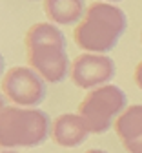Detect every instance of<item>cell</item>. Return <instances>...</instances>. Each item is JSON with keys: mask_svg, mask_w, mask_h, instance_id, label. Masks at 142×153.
I'll list each match as a JSON object with an SVG mask.
<instances>
[{"mask_svg": "<svg viewBox=\"0 0 142 153\" xmlns=\"http://www.w3.org/2000/svg\"><path fill=\"white\" fill-rule=\"evenodd\" d=\"M126 27L128 16L120 7L109 2H93L75 26V44L84 53L106 55L117 48Z\"/></svg>", "mask_w": 142, "mask_h": 153, "instance_id": "cell-1", "label": "cell"}, {"mask_svg": "<svg viewBox=\"0 0 142 153\" xmlns=\"http://www.w3.org/2000/svg\"><path fill=\"white\" fill-rule=\"evenodd\" d=\"M49 137L51 120L42 109L6 106L0 113V149L36 148Z\"/></svg>", "mask_w": 142, "mask_h": 153, "instance_id": "cell-2", "label": "cell"}, {"mask_svg": "<svg viewBox=\"0 0 142 153\" xmlns=\"http://www.w3.org/2000/svg\"><path fill=\"white\" fill-rule=\"evenodd\" d=\"M126 93L115 84L91 89L78 106V115L86 120L91 133L102 135L115 126V120L128 108Z\"/></svg>", "mask_w": 142, "mask_h": 153, "instance_id": "cell-3", "label": "cell"}, {"mask_svg": "<svg viewBox=\"0 0 142 153\" xmlns=\"http://www.w3.org/2000/svg\"><path fill=\"white\" fill-rule=\"evenodd\" d=\"M48 82L29 66H16L6 71L2 79V93L15 106L36 108L46 100Z\"/></svg>", "mask_w": 142, "mask_h": 153, "instance_id": "cell-4", "label": "cell"}, {"mask_svg": "<svg viewBox=\"0 0 142 153\" xmlns=\"http://www.w3.org/2000/svg\"><path fill=\"white\" fill-rule=\"evenodd\" d=\"M115 62L108 55L98 53H82L71 64V80L80 89H97L106 86L115 76Z\"/></svg>", "mask_w": 142, "mask_h": 153, "instance_id": "cell-5", "label": "cell"}, {"mask_svg": "<svg viewBox=\"0 0 142 153\" xmlns=\"http://www.w3.org/2000/svg\"><path fill=\"white\" fill-rule=\"evenodd\" d=\"M28 64L48 84L62 82L71 71V62L62 46H33L26 48Z\"/></svg>", "mask_w": 142, "mask_h": 153, "instance_id": "cell-6", "label": "cell"}, {"mask_svg": "<svg viewBox=\"0 0 142 153\" xmlns=\"http://www.w3.org/2000/svg\"><path fill=\"white\" fill-rule=\"evenodd\" d=\"M89 128L78 113H64L51 124V139L62 148H77L89 137Z\"/></svg>", "mask_w": 142, "mask_h": 153, "instance_id": "cell-7", "label": "cell"}, {"mask_svg": "<svg viewBox=\"0 0 142 153\" xmlns=\"http://www.w3.org/2000/svg\"><path fill=\"white\" fill-rule=\"evenodd\" d=\"M113 128L128 153H142V104L126 108Z\"/></svg>", "mask_w": 142, "mask_h": 153, "instance_id": "cell-8", "label": "cell"}, {"mask_svg": "<svg viewBox=\"0 0 142 153\" xmlns=\"http://www.w3.org/2000/svg\"><path fill=\"white\" fill-rule=\"evenodd\" d=\"M86 9V0H44L46 16L57 26L78 24Z\"/></svg>", "mask_w": 142, "mask_h": 153, "instance_id": "cell-9", "label": "cell"}, {"mask_svg": "<svg viewBox=\"0 0 142 153\" xmlns=\"http://www.w3.org/2000/svg\"><path fill=\"white\" fill-rule=\"evenodd\" d=\"M24 44H26V48H33V46H62V48H66V35L53 22H36L28 29Z\"/></svg>", "mask_w": 142, "mask_h": 153, "instance_id": "cell-10", "label": "cell"}, {"mask_svg": "<svg viewBox=\"0 0 142 153\" xmlns=\"http://www.w3.org/2000/svg\"><path fill=\"white\" fill-rule=\"evenodd\" d=\"M135 84L138 86V89H142V60L137 64V68H135Z\"/></svg>", "mask_w": 142, "mask_h": 153, "instance_id": "cell-11", "label": "cell"}, {"mask_svg": "<svg viewBox=\"0 0 142 153\" xmlns=\"http://www.w3.org/2000/svg\"><path fill=\"white\" fill-rule=\"evenodd\" d=\"M4 69H6V60H4V55L0 53V79H4Z\"/></svg>", "mask_w": 142, "mask_h": 153, "instance_id": "cell-12", "label": "cell"}, {"mask_svg": "<svg viewBox=\"0 0 142 153\" xmlns=\"http://www.w3.org/2000/svg\"><path fill=\"white\" fill-rule=\"evenodd\" d=\"M4 109H6V97H4V93H0V113Z\"/></svg>", "mask_w": 142, "mask_h": 153, "instance_id": "cell-13", "label": "cell"}, {"mask_svg": "<svg viewBox=\"0 0 142 153\" xmlns=\"http://www.w3.org/2000/svg\"><path fill=\"white\" fill-rule=\"evenodd\" d=\"M86 153H108V151H104V149H97V148H93V149H88Z\"/></svg>", "mask_w": 142, "mask_h": 153, "instance_id": "cell-14", "label": "cell"}, {"mask_svg": "<svg viewBox=\"0 0 142 153\" xmlns=\"http://www.w3.org/2000/svg\"><path fill=\"white\" fill-rule=\"evenodd\" d=\"M0 153H20L16 149H0Z\"/></svg>", "mask_w": 142, "mask_h": 153, "instance_id": "cell-15", "label": "cell"}, {"mask_svg": "<svg viewBox=\"0 0 142 153\" xmlns=\"http://www.w3.org/2000/svg\"><path fill=\"white\" fill-rule=\"evenodd\" d=\"M102 2H109L111 4V2H120V0H102Z\"/></svg>", "mask_w": 142, "mask_h": 153, "instance_id": "cell-16", "label": "cell"}, {"mask_svg": "<svg viewBox=\"0 0 142 153\" xmlns=\"http://www.w3.org/2000/svg\"><path fill=\"white\" fill-rule=\"evenodd\" d=\"M140 40H142V33H140Z\"/></svg>", "mask_w": 142, "mask_h": 153, "instance_id": "cell-17", "label": "cell"}]
</instances>
